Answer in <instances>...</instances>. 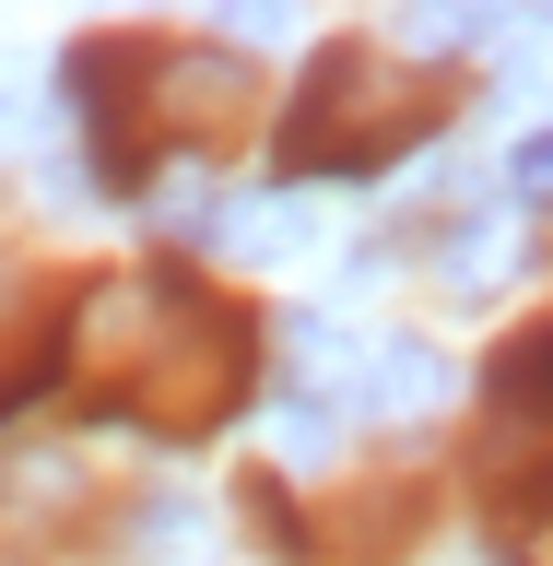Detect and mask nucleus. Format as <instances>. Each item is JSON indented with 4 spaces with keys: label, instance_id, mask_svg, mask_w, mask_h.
Wrapping results in <instances>:
<instances>
[{
    "label": "nucleus",
    "instance_id": "obj_1",
    "mask_svg": "<svg viewBox=\"0 0 553 566\" xmlns=\"http://www.w3.org/2000/svg\"><path fill=\"white\" fill-rule=\"evenodd\" d=\"M60 343H71V366L106 354L95 389L118 413H141L153 437H212L259 389V331L201 283H95L60 318Z\"/></svg>",
    "mask_w": 553,
    "mask_h": 566
},
{
    "label": "nucleus",
    "instance_id": "obj_2",
    "mask_svg": "<svg viewBox=\"0 0 553 566\" xmlns=\"http://www.w3.org/2000/svg\"><path fill=\"white\" fill-rule=\"evenodd\" d=\"M424 130H436V95H424L401 60H377V48H318L295 106L272 118V166H283V189H307V177H377L389 154H413Z\"/></svg>",
    "mask_w": 553,
    "mask_h": 566
},
{
    "label": "nucleus",
    "instance_id": "obj_3",
    "mask_svg": "<svg viewBox=\"0 0 553 566\" xmlns=\"http://www.w3.org/2000/svg\"><path fill=\"white\" fill-rule=\"evenodd\" d=\"M494 437H483V484L507 495V507H553V318L542 331H519V343L494 354Z\"/></svg>",
    "mask_w": 553,
    "mask_h": 566
},
{
    "label": "nucleus",
    "instance_id": "obj_4",
    "mask_svg": "<svg viewBox=\"0 0 553 566\" xmlns=\"http://www.w3.org/2000/svg\"><path fill=\"white\" fill-rule=\"evenodd\" d=\"M448 401V354L436 343H377L365 354V389H353V413H377V424H413Z\"/></svg>",
    "mask_w": 553,
    "mask_h": 566
},
{
    "label": "nucleus",
    "instance_id": "obj_5",
    "mask_svg": "<svg viewBox=\"0 0 553 566\" xmlns=\"http://www.w3.org/2000/svg\"><path fill=\"white\" fill-rule=\"evenodd\" d=\"M507 24H519L507 0H401V48H413V60H471V48H494Z\"/></svg>",
    "mask_w": 553,
    "mask_h": 566
},
{
    "label": "nucleus",
    "instance_id": "obj_6",
    "mask_svg": "<svg viewBox=\"0 0 553 566\" xmlns=\"http://www.w3.org/2000/svg\"><path fill=\"white\" fill-rule=\"evenodd\" d=\"M507 189H519V201H553V130H530L519 154H507Z\"/></svg>",
    "mask_w": 553,
    "mask_h": 566
},
{
    "label": "nucleus",
    "instance_id": "obj_7",
    "mask_svg": "<svg viewBox=\"0 0 553 566\" xmlns=\"http://www.w3.org/2000/svg\"><path fill=\"white\" fill-rule=\"evenodd\" d=\"M307 0H224V35H283Z\"/></svg>",
    "mask_w": 553,
    "mask_h": 566
},
{
    "label": "nucleus",
    "instance_id": "obj_8",
    "mask_svg": "<svg viewBox=\"0 0 553 566\" xmlns=\"http://www.w3.org/2000/svg\"><path fill=\"white\" fill-rule=\"evenodd\" d=\"M0 142H12V106H0Z\"/></svg>",
    "mask_w": 553,
    "mask_h": 566
},
{
    "label": "nucleus",
    "instance_id": "obj_9",
    "mask_svg": "<svg viewBox=\"0 0 553 566\" xmlns=\"http://www.w3.org/2000/svg\"><path fill=\"white\" fill-rule=\"evenodd\" d=\"M530 12H542V24H553V0H530Z\"/></svg>",
    "mask_w": 553,
    "mask_h": 566
}]
</instances>
